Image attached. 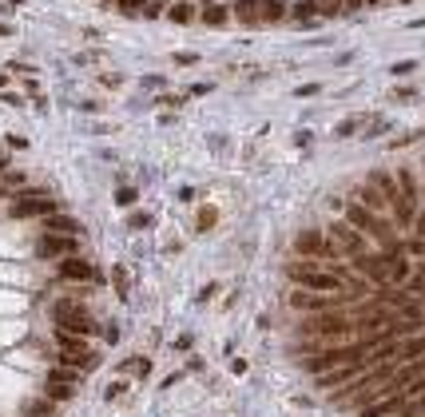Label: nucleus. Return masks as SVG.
I'll return each mask as SVG.
<instances>
[{
  "mask_svg": "<svg viewBox=\"0 0 425 417\" xmlns=\"http://www.w3.org/2000/svg\"><path fill=\"white\" fill-rule=\"evenodd\" d=\"M286 278L299 282L302 290H314V294H346L342 290V278L334 271H326L314 258H299V262H286Z\"/></svg>",
  "mask_w": 425,
  "mask_h": 417,
  "instance_id": "f257e3e1",
  "label": "nucleus"
},
{
  "mask_svg": "<svg viewBox=\"0 0 425 417\" xmlns=\"http://www.w3.org/2000/svg\"><path fill=\"white\" fill-rule=\"evenodd\" d=\"M302 334L314 338V342H354V322L342 310H326V314H310L302 322Z\"/></svg>",
  "mask_w": 425,
  "mask_h": 417,
  "instance_id": "f03ea898",
  "label": "nucleus"
},
{
  "mask_svg": "<svg viewBox=\"0 0 425 417\" xmlns=\"http://www.w3.org/2000/svg\"><path fill=\"white\" fill-rule=\"evenodd\" d=\"M8 215L12 219H48V215H56V199H48L44 191H16Z\"/></svg>",
  "mask_w": 425,
  "mask_h": 417,
  "instance_id": "7ed1b4c3",
  "label": "nucleus"
},
{
  "mask_svg": "<svg viewBox=\"0 0 425 417\" xmlns=\"http://www.w3.org/2000/svg\"><path fill=\"white\" fill-rule=\"evenodd\" d=\"M294 251H299L302 258H314V262H326V258H342V255H338V246L330 242V235H326V231H318V226H306V231H299V239H294Z\"/></svg>",
  "mask_w": 425,
  "mask_h": 417,
  "instance_id": "20e7f679",
  "label": "nucleus"
},
{
  "mask_svg": "<svg viewBox=\"0 0 425 417\" xmlns=\"http://www.w3.org/2000/svg\"><path fill=\"white\" fill-rule=\"evenodd\" d=\"M326 235H330V242L338 246V255H342V258L370 255V251H366V235L358 231V226H350L346 219H338V223H330V231H326Z\"/></svg>",
  "mask_w": 425,
  "mask_h": 417,
  "instance_id": "39448f33",
  "label": "nucleus"
},
{
  "mask_svg": "<svg viewBox=\"0 0 425 417\" xmlns=\"http://www.w3.org/2000/svg\"><path fill=\"white\" fill-rule=\"evenodd\" d=\"M286 302L306 314H326V310H342V302H350L346 294H314V290H294Z\"/></svg>",
  "mask_w": 425,
  "mask_h": 417,
  "instance_id": "423d86ee",
  "label": "nucleus"
},
{
  "mask_svg": "<svg viewBox=\"0 0 425 417\" xmlns=\"http://www.w3.org/2000/svg\"><path fill=\"white\" fill-rule=\"evenodd\" d=\"M56 342H60V366L88 369L95 362L92 350H88V338H72V334H64V330H56Z\"/></svg>",
  "mask_w": 425,
  "mask_h": 417,
  "instance_id": "0eeeda50",
  "label": "nucleus"
},
{
  "mask_svg": "<svg viewBox=\"0 0 425 417\" xmlns=\"http://www.w3.org/2000/svg\"><path fill=\"white\" fill-rule=\"evenodd\" d=\"M406 278H410V258L406 255H386V251H381V271H378L374 282H378V287H402Z\"/></svg>",
  "mask_w": 425,
  "mask_h": 417,
  "instance_id": "6e6552de",
  "label": "nucleus"
},
{
  "mask_svg": "<svg viewBox=\"0 0 425 417\" xmlns=\"http://www.w3.org/2000/svg\"><path fill=\"white\" fill-rule=\"evenodd\" d=\"M76 398V369H52L48 374V401H72Z\"/></svg>",
  "mask_w": 425,
  "mask_h": 417,
  "instance_id": "1a4fd4ad",
  "label": "nucleus"
},
{
  "mask_svg": "<svg viewBox=\"0 0 425 417\" xmlns=\"http://www.w3.org/2000/svg\"><path fill=\"white\" fill-rule=\"evenodd\" d=\"M76 246H79V242L72 239V235H44V239L36 242V255H44V258H72V255H76Z\"/></svg>",
  "mask_w": 425,
  "mask_h": 417,
  "instance_id": "9d476101",
  "label": "nucleus"
},
{
  "mask_svg": "<svg viewBox=\"0 0 425 417\" xmlns=\"http://www.w3.org/2000/svg\"><path fill=\"white\" fill-rule=\"evenodd\" d=\"M60 278H68V282H95L100 278V271H95L92 262H84V258H60Z\"/></svg>",
  "mask_w": 425,
  "mask_h": 417,
  "instance_id": "9b49d317",
  "label": "nucleus"
},
{
  "mask_svg": "<svg viewBox=\"0 0 425 417\" xmlns=\"http://www.w3.org/2000/svg\"><path fill=\"white\" fill-rule=\"evenodd\" d=\"M56 330H64V334H72V338H92L100 326L92 322V314H72V318L56 322Z\"/></svg>",
  "mask_w": 425,
  "mask_h": 417,
  "instance_id": "f8f14e48",
  "label": "nucleus"
},
{
  "mask_svg": "<svg viewBox=\"0 0 425 417\" xmlns=\"http://www.w3.org/2000/svg\"><path fill=\"white\" fill-rule=\"evenodd\" d=\"M402 405H406V398H402V394H390V398H378V401H370V405H362V417H390V414H402Z\"/></svg>",
  "mask_w": 425,
  "mask_h": 417,
  "instance_id": "ddd939ff",
  "label": "nucleus"
},
{
  "mask_svg": "<svg viewBox=\"0 0 425 417\" xmlns=\"http://www.w3.org/2000/svg\"><path fill=\"white\" fill-rule=\"evenodd\" d=\"M44 235H72V239H76L79 223L72 219V215H60V211H56V215H48L44 219Z\"/></svg>",
  "mask_w": 425,
  "mask_h": 417,
  "instance_id": "4468645a",
  "label": "nucleus"
},
{
  "mask_svg": "<svg viewBox=\"0 0 425 417\" xmlns=\"http://www.w3.org/2000/svg\"><path fill=\"white\" fill-rule=\"evenodd\" d=\"M354 203H362L366 211H374V215H381V211H390V203H386V195L374 187V183H366V187H358V199Z\"/></svg>",
  "mask_w": 425,
  "mask_h": 417,
  "instance_id": "2eb2a0df",
  "label": "nucleus"
},
{
  "mask_svg": "<svg viewBox=\"0 0 425 417\" xmlns=\"http://www.w3.org/2000/svg\"><path fill=\"white\" fill-rule=\"evenodd\" d=\"M286 20V4L283 0H258V24H274Z\"/></svg>",
  "mask_w": 425,
  "mask_h": 417,
  "instance_id": "dca6fc26",
  "label": "nucleus"
},
{
  "mask_svg": "<svg viewBox=\"0 0 425 417\" xmlns=\"http://www.w3.org/2000/svg\"><path fill=\"white\" fill-rule=\"evenodd\" d=\"M227 17H231V12H227V4H215V0H207L203 12H199V20H203V24H211V28L227 24Z\"/></svg>",
  "mask_w": 425,
  "mask_h": 417,
  "instance_id": "f3484780",
  "label": "nucleus"
},
{
  "mask_svg": "<svg viewBox=\"0 0 425 417\" xmlns=\"http://www.w3.org/2000/svg\"><path fill=\"white\" fill-rule=\"evenodd\" d=\"M235 17H238V24L254 28L258 24V0H235Z\"/></svg>",
  "mask_w": 425,
  "mask_h": 417,
  "instance_id": "a211bd4d",
  "label": "nucleus"
},
{
  "mask_svg": "<svg viewBox=\"0 0 425 417\" xmlns=\"http://www.w3.org/2000/svg\"><path fill=\"white\" fill-rule=\"evenodd\" d=\"M422 353H425V334H417V338H410V342L397 346V358H402V362H417Z\"/></svg>",
  "mask_w": 425,
  "mask_h": 417,
  "instance_id": "6ab92c4d",
  "label": "nucleus"
},
{
  "mask_svg": "<svg viewBox=\"0 0 425 417\" xmlns=\"http://www.w3.org/2000/svg\"><path fill=\"white\" fill-rule=\"evenodd\" d=\"M354 271H362L366 278H378V271H381V255H358V258H354Z\"/></svg>",
  "mask_w": 425,
  "mask_h": 417,
  "instance_id": "aec40b11",
  "label": "nucleus"
},
{
  "mask_svg": "<svg viewBox=\"0 0 425 417\" xmlns=\"http://www.w3.org/2000/svg\"><path fill=\"white\" fill-rule=\"evenodd\" d=\"M402 290H406L417 306H425V278H422V274H410V278L402 282Z\"/></svg>",
  "mask_w": 425,
  "mask_h": 417,
  "instance_id": "412c9836",
  "label": "nucleus"
},
{
  "mask_svg": "<svg viewBox=\"0 0 425 417\" xmlns=\"http://www.w3.org/2000/svg\"><path fill=\"white\" fill-rule=\"evenodd\" d=\"M167 17H171L175 24H191V20H195V4H191V0H179V4L167 8Z\"/></svg>",
  "mask_w": 425,
  "mask_h": 417,
  "instance_id": "4be33fe9",
  "label": "nucleus"
},
{
  "mask_svg": "<svg viewBox=\"0 0 425 417\" xmlns=\"http://www.w3.org/2000/svg\"><path fill=\"white\" fill-rule=\"evenodd\" d=\"M290 20H310L318 17V0H299V4H290V12H286Z\"/></svg>",
  "mask_w": 425,
  "mask_h": 417,
  "instance_id": "5701e85b",
  "label": "nucleus"
},
{
  "mask_svg": "<svg viewBox=\"0 0 425 417\" xmlns=\"http://www.w3.org/2000/svg\"><path fill=\"white\" fill-rule=\"evenodd\" d=\"M120 369H124V374H147V369H151V362H147V358H127V362H120Z\"/></svg>",
  "mask_w": 425,
  "mask_h": 417,
  "instance_id": "b1692460",
  "label": "nucleus"
},
{
  "mask_svg": "<svg viewBox=\"0 0 425 417\" xmlns=\"http://www.w3.org/2000/svg\"><path fill=\"white\" fill-rule=\"evenodd\" d=\"M366 119L362 115H354V119H342V124H338V131H334V135H338V139H350V135H354V131L362 128Z\"/></svg>",
  "mask_w": 425,
  "mask_h": 417,
  "instance_id": "393cba45",
  "label": "nucleus"
},
{
  "mask_svg": "<svg viewBox=\"0 0 425 417\" xmlns=\"http://www.w3.org/2000/svg\"><path fill=\"white\" fill-rule=\"evenodd\" d=\"M215 219H219V211H215V207H203V211H199V226H195V231H199V235H207V231L215 226Z\"/></svg>",
  "mask_w": 425,
  "mask_h": 417,
  "instance_id": "a878e982",
  "label": "nucleus"
},
{
  "mask_svg": "<svg viewBox=\"0 0 425 417\" xmlns=\"http://www.w3.org/2000/svg\"><path fill=\"white\" fill-rule=\"evenodd\" d=\"M24 417H52V401H28Z\"/></svg>",
  "mask_w": 425,
  "mask_h": 417,
  "instance_id": "bb28decb",
  "label": "nucleus"
},
{
  "mask_svg": "<svg viewBox=\"0 0 425 417\" xmlns=\"http://www.w3.org/2000/svg\"><path fill=\"white\" fill-rule=\"evenodd\" d=\"M318 17H342V0H318Z\"/></svg>",
  "mask_w": 425,
  "mask_h": 417,
  "instance_id": "cd10ccee",
  "label": "nucleus"
},
{
  "mask_svg": "<svg viewBox=\"0 0 425 417\" xmlns=\"http://www.w3.org/2000/svg\"><path fill=\"white\" fill-rule=\"evenodd\" d=\"M402 255H417V258H425V239H417V235H413V239H406V242H402Z\"/></svg>",
  "mask_w": 425,
  "mask_h": 417,
  "instance_id": "c85d7f7f",
  "label": "nucleus"
},
{
  "mask_svg": "<svg viewBox=\"0 0 425 417\" xmlns=\"http://www.w3.org/2000/svg\"><path fill=\"white\" fill-rule=\"evenodd\" d=\"M135 199H140L135 187H120V191H115V203H120V207H135Z\"/></svg>",
  "mask_w": 425,
  "mask_h": 417,
  "instance_id": "c756f323",
  "label": "nucleus"
},
{
  "mask_svg": "<svg viewBox=\"0 0 425 417\" xmlns=\"http://www.w3.org/2000/svg\"><path fill=\"white\" fill-rule=\"evenodd\" d=\"M111 282H115V290H120V298H127V271H124V266H115V271H111Z\"/></svg>",
  "mask_w": 425,
  "mask_h": 417,
  "instance_id": "7c9ffc66",
  "label": "nucleus"
},
{
  "mask_svg": "<svg viewBox=\"0 0 425 417\" xmlns=\"http://www.w3.org/2000/svg\"><path fill=\"white\" fill-rule=\"evenodd\" d=\"M390 72H394V76H410V72H417V60H397Z\"/></svg>",
  "mask_w": 425,
  "mask_h": 417,
  "instance_id": "2f4dec72",
  "label": "nucleus"
},
{
  "mask_svg": "<svg viewBox=\"0 0 425 417\" xmlns=\"http://www.w3.org/2000/svg\"><path fill=\"white\" fill-rule=\"evenodd\" d=\"M127 226H131V231H143V226H151V215H131V219H127Z\"/></svg>",
  "mask_w": 425,
  "mask_h": 417,
  "instance_id": "473e14b6",
  "label": "nucleus"
},
{
  "mask_svg": "<svg viewBox=\"0 0 425 417\" xmlns=\"http://www.w3.org/2000/svg\"><path fill=\"white\" fill-rule=\"evenodd\" d=\"M195 60H199L195 52H175V64H195Z\"/></svg>",
  "mask_w": 425,
  "mask_h": 417,
  "instance_id": "72a5a7b5",
  "label": "nucleus"
},
{
  "mask_svg": "<svg viewBox=\"0 0 425 417\" xmlns=\"http://www.w3.org/2000/svg\"><path fill=\"white\" fill-rule=\"evenodd\" d=\"M314 92H322V84H302L294 96H314Z\"/></svg>",
  "mask_w": 425,
  "mask_h": 417,
  "instance_id": "f704fd0d",
  "label": "nucleus"
},
{
  "mask_svg": "<svg viewBox=\"0 0 425 417\" xmlns=\"http://www.w3.org/2000/svg\"><path fill=\"white\" fill-rule=\"evenodd\" d=\"M397 99H406V104H410V99H417V88H397Z\"/></svg>",
  "mask_w": 425,
  "mask_h": 417,
  "instance_id": "c9c22d12",
  "label": "nucleus"
},
{
  "mask_svg": "<svg viewBox=\"0 0 425 417\" xmlns=\"http://www.w3.org/2000/svg\"><path fill=\"white\" fill-rule=\"evenodd\" d=\"M124 389H127V382H111V385H108V398H120Z\"/></svg>",
  "mask_w": 425,
  "mask_h": 417,
  "instance_id": "e433bc0d",
  "label": "nucleus"
},
{
  "mask_svg": "<svg viewBox=\"0 0 425 417\" xmlns=\"http://www.w3.org/2000/svg\"><path fill=\"white\" fill-rule=\"evenodd\" d=\"M140 4H143V0H120V8H124L127 17H131V12H135V8H140Z\"/></svg>",
  "mask_w": 425,
  "mask_h": 417,
  "instance_id": "4c0bfd02",
  "label": "nucleus"
},
{
  "mask_svg": "<svg viewBox=\"0 0 425 417\" xmlns=\"http://www.w3.org/2000/svg\"><path fill=\"white\" fill-rule=\"evenodd\" d=\"M354 8H366V0H342V12H354Z\"/></svg>",
  "mask_w": 425,
  "mask_h": 417,
  "instance_id": "58836bf2",
  "label": "nucleus"
},
{
  "mask_svg": "<svg viewBox=\"0 0 425 417\" xmlns=\"http://www.w3.org/2000/svg\"><path fill=\"white\" fill-rule=\"evenodd\" d=\"M413 223H417V239H425V215H417Z\"/></svg>",
  "mask_w": 425,
  "mask_h": 417,
  "instance_id": "ea45409f",
  "label": "nucleus"
},
{
  "mask_svg": "<svg viewBox=\"0 0 425 417\" xmlns=\"http://www.w3.org/2000/svg\"><path fill=\"white\" fill-rule=\"evenodd\" d=\"M381 4H386V0H366V8H381Z\"/></svg>",
  "mask_w": 425,
  "mask_h": 417,
  "instance_id": "a19ab883",
  "label": "nucleus"
},
{
  "mask_svg": "<svg viewBox=\"0 0 425 417\" xmlns=\"http://www.w3.org/2000/svg\"><path fill=\"white\" fill-rule=\"evenodd\" d=\"M8 195H12V191H8V187H4V183H0V199H8Z\"/></svg>",
  "mask_w": 425,
  "mask_h": 417,
  "instance_id": "79ce46f5",
  "label": "nucleus"
},
{
  "mask_svg": "<svg viewBox=\"0 0 425 417\" xmlns=\"http://www.w3.org/2000/svg\"><path fill=\"white\" fill-rule=\"evenodd\" d=\"M4 163H8V155H0V171H4Z\"/></svg>",
  "mask_w": 425,
  "mask_h": 417,
  "instance_id": "37998d69",
  "label": "nucleus"
},
{
  "mask_svg": "<svg viewBox=\"0 0 425 417\" xmlns=\"http://www.w3.org/2000/svg\"><path fill=\"white\" fill-rule=\"evenodd\" d=\"M397 4H410V0H397Z\"/></svg>",
  "mask_w": 425,
  "mask_h": 417,
  "instance_id": "c03bdc74",
  "label": "nucleus"
},
{
  "mask_svg": "<svg viewBox=\"0 0 425 417\" xmlns=\"http://www.w3.org/2000/svg\"><path fill=\"white\" fill-rule=\"evenodd\" d=\"M104 4H111V0H104Z\"/></svg>",
  "mask_w": 425,
  "mask_h": 417,
  "instance_id": "a18cd8bd",
  "label": "nucleus"
}]
</instances>
